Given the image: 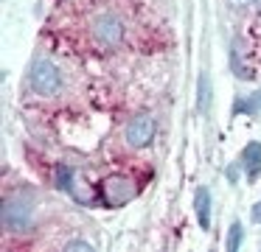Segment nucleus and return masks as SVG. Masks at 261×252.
Here are the masks:
<instances>
[{
	"label": "nucleus",
	"instance_id": "f257e3e1",
	"mask_svg": "<svg viewBox=\"0 0 261 252\" xmlns=\"http://www.w3.org/2000/svg\"><path fill=\"white\" fill-rule=\"evenodd\" d=\"M29 84H31V90H34L37 95L51 98V95H57L59 90H62V73H59V67L54 65V62L40 59V62H34V65H31Z\"/></svg>",
	"mask_w": 261,
	"mask_h": 252
},
{
	"label": "nucleus",
	"instance_id": "f03ea898",
	"mask_svg": "<svg viewBox=\"0 0 261 252\" xmlns=\"http://www.w3.org/2000/svg\"><path fill=\"white\" fill-rule=\"evenodd\" d=\"M138 193V185L132 182L126 174H113L101 182V202L104 207H121L126 202H132Z\"/></svg>",
	"mask_w": 261,
	"mask_h": 252
},
{
	"label": "nucleus",
	"instance_id": "7ed1b4c3",
	"mask_svg": "<svg viewBox=\"0 0 261 252\" xmlns=\"http://www.w3.org/2000/svg\"><path fill=\"white\" fill-rule=\"evenodd\" d=\"M93 39L101 48H115L124 39V22L115 14H101L93 20Z\"/></svg>",
	"mask_w": 261,
	"mask_h": 252
},
{
	"label": "nucleus",
	"instance_id": "20e7f679",
	"mask_svg": "<svg viewBox=\"0 0 261 252\" xmlns=\"http://www.w3.org/2000/svg\"><path fill=\"white\" fill-rule=\"evenodd\" d=\"M31 227V205L23 199H6L3 202V230L9 233H23Z\"/></svg>",
	"mask_w": 261,
	"mask_h": 252
},
{
	"label": "nucleus",
	"instance_id": "39448f33",
	"mask_svg": "<svg viewBox=\"0 0 261 252\" xmlns=\"http://www.w3.org/2000/svg\"><path fill=\"white\" fill-rule=\"evenodd\" d=\"M126 143L132 149H143V146L152 143L154 137V118L152 115H135L129 123H126Z\"/></svg>",
	"mask_w": 261,
	"mask_h": 252
},
{
	"label": "nucleus",
	"instance_id": "423d86ee",
	"mask_svg": "<svg viewBox=\"0 0 261 252\" xmlns=\"http://www.w3.org/2000/svg\"><path fill=\"white\" fill-rule=\"evenodd\" d=\"M239 165L244 168V174H247V179L250 182H255V179H258V174H261V143H247L242 149V157H239Z\"/></svg>",
	"mask_w": 261,
	"mask_h": 252
},
{
	"label": "nucleus",
	"instance_id": "0eeeda50",
	"mask_svg": "<svg viewBox=\"0 0 261 252\" xmlns=\"http://www.w3.org/2000/svg\"><path fill=\"white\" fill-rule=\"evenodd\" d=\"M194 210H197V221L202 230L211 227V193L208 188H197L194 193Z\"/></svg>",
	"mask_w": 261,
	"mask_h": 252
},
{
	"label": "nucleus",
	"instance_id": "6e6552de",
	"mask_svg": "<svg viewBox=\"0 0 261 252\" xmlns=\"http://www.w3.org/2000/svg\"><path fill=\"white\" fill-rule=\"evenodd\" d=\"M233 112H236V115H255V112H261V90L253 95L239 98L236 104H233Z\"/></svg>",
	"mask_w": 261,
	"mask_h": 252
},
{
	"label": "nucleus",
	"instance_id": "1a4fd4ad",
	"mask_svg": "<svg viewBox=\"0 0 261 252\" xmlns=\"http://www.w3.org/2000/svg\"><path fill=\"white\" fill-rule=\"evenodd\" d=\"M242 241H244V227L239 221H233L230 230H227V252H236L242 246Z\"/></svg>",
	"mask_w": 261,
	"mask_h": 252
},
{
	"label": "nucleus",
	"instance_id": "9d476101",
	"mask_svg": "<svg viewBox=\"0 0 261 252\" xmlns=\"http://www.w3.org/2000/svg\"><path fill=\"white\" fill-rule=\"evenodd\" d=\"M73 185H76V179H73V171H70L68 165H59L57 168V188L59 190H73Z\"/></svg>",
	"mask_w": 261,
	"mask_h": 252
},
{
	"label": "nucleus",
	"instance_id": "9b49d317",
	"mask_svg": "<svg viewBox=\"0 0 261 252\" xmlns=\"http://www.w3.org/2000/svg\"><path fill=\"white\" fill-rule=\"evenodd\" d=\"M208 101H211V81H208V76H199V112H205L208 109Z\"/></svg>",
	"mask_w": 261,
	"mask_h": 252
},
{
	"label": "nucleus",
	"instance_id": "f8f14e48",
	"mask_svg": "<svg viewBox=\"0 0 261 252\" xmlns=\"http://www.w3.org/2000/svg\"><path fill=\"white\" fill-rule=\"evenodd\" d=\"M65 249H68V252H76V249H82V252H93V246L87 244V241L76 238V241H68V244H65Z\"/></svg>",
	"mask_w": 261,
	"mask_h": 252
},
{
	"label": "nucleus",
	"instance_id": "ddd939ff",
	"mask_svg": "<svg viewBox=\"0 0 261 252\" xmlns=\"http://www.w3.org/2000/svg\"><path fill=\"white\" fill-rule=\"evenodd\" d=\"M250 216H253V221H255V224H261V202L253 207V213H250Z\"/></svg>",
	"mask_w": 261,
	"mask_h": 252
},
{
	"label": "nucleus",
	"instance_id": "4468645a",
	"mask_svg": "<svg viewBox=\"0 0 261 252\" xmlns=\"http://www.w3.org/2000/svg\"><path fill=\"white\" fill-rule=\"evenodd\" d=\"M227 179H230V182H236V165L227 168Z\"/></svg>",
	"mask_w": 261,
	"mask_h": 252
},
{
	"label": "nucleus",
	"instance_id": "2eb2a0df",
	"mask_svg": "<svg viewBox=\"0 0 261 252\" xmlns=\"http://www.w3.org/2000/svg\"><path fill=\"white\" fill-rule=\"evenodd\" d=\"M250 0H230V6H247Z\"/></svg>",
	"mask_w": 261,
	"mask_h": 252
},
{
	"label": "nucleus",
	"instance_id": "dca6fc26",
	"mask_svg": "<svg viewBox=\"0 0 261 252\" xmlns=\"http://www.w3.org/2000/svg\"><path fill=\"white\" fill-rule=\"evenodd\" d=\"M255 6H258V9H261V0H255Z\"/></svg>",
	"mask_w": 261,
	"mask_h": 252
}]
</instances>
